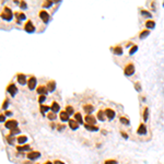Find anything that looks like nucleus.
Masks as SVG:
<instances>
[{
  "label": "nucleus",
  "instance_id": "423d86ee",
  "mask_svg": "<svg viewBox=\"0 0 164 164\" xmlns=\"http://www.w3.org/2000/svg\"><path fill=\"white\" fill-rule=\"evenodd\" d=\"M40 157V153L38 151H31V152L27 153V159L29 160H37L38 157Z\"/></svg>",
  "mask_w": 164,
  "mask_h": 164
},
{
  "label": "nucleus",
  "instance_id": "4c0bfd02",
  "mask_svg": "<svg viewBox=\"0 0 164 164\" xmlns=\"http://www.w3.org/2000/svg\"><path fill=\"white\" fill-rule=\"evenodd\" d=\"M45 100H46V95H39V98H38V102L43 103Z\"/></svg>",
  "mask_w": 164,
  "mask_h": 164
},
{
  "label": "nucleus",
  "instance_id": "1a4fd4ad",
  "mask_svg": "<svg viewBox=\"0 0 164 164\" xmlns=\"http://www.w3.org/2000/svg\"><path fill=\"white\" fill-rule=\"evenodd\" d=\"M39 17L40 19L43 20V22H45V23H47L48 21H49V14H48V12H46L45 10H42V11L39 12Z\"/></svg>",
  "mask_w": 164,
  "mask_h": 164
},
{
  "label": "nucleus",
  "instance_id": "6ab92c4d",
  "mask_svg": "<svg viewBox=\"0 0 164 164\" xmlns=\"http://www.w3.org/2000/svg\"><path fill=\"white\" fill-rule=\"evenodd\" d=\"M17 150L18 151H27V150H31V147L30 144H24V145H18L17 147Z\"/></svg>",
  "mask_w": 164,
  "mask_h": 164
},
{
  "label": "nucleus",
  "instance_id": "39448f33",
  "mask_svg": "<svg viewBox=\"0 0 164 164\" xmlns=\"http://www.w3.org/2000/svg\"><path fill=\"white\" fill-rule=\"evenodd\" d=\"M36 82H37V80H36V78L34 76L30 77V79L27 80V86H29L30 90H34L36 86Z\"/></svg>",
  "mask_w": 164,
  "mask_h": 164
},
{
  "label": "nucleus",
  "instance_id": "c756f323",
  "mask_svg": "<svg viewBox=\"0 0 164 164\" xmlns=\"http://www.w3.org/2000/svg\"><path fill=\"white\" fill-rule=\"evenodd\" d=\"M119 121H120L123 125H129V124H130L129 119L126 118V117H120V118H119Z\"/></svg>",
  "mask_w": 164,
  "mask_h": 164
},
{
  "label": "nucleus",
  "instance_id": "f257e3e1",
  "mask_svg": "<svg viewBox=\"0 0 164 164\" xmlns=\"http://www.w3.org/2000/svg\"><path fill=\"white\" fill-rule=\"evenodd\" d=\"M12 17H13V12L11 11V9L8 7L3 8L2 12H1V18L3 20H6V21H10L12 19Z\"/></svg>",
  "mask_w": 164,
  "mask_h": 164
},
{
  "label": "nucleus",
  "instance_id": "f3484780",
  "mask_svg": "<svg viewBox=\"0 0 164 164\" xmlns=\"http://www.w3.org/2000/svg\"><path fill=\"white\" fill-rule=\"evenodd\" d=\"M48 92L47 90V86H43V85H40L37 88V93L39 95H46V93Z\"/></svg>",
  "mask_w": 164,
  "mask_h": 164
},
{
  "label": "nucleus",
  "instance_id": "9b49d317",
  "mask_svg": "<svg viewBox=\"0 0 164 164\" xmlns=\"http://www.w3.org/2000/svg\"><path fill=\"white\" fill-rule=\"evenodd\" d=\"M17 78H18V82H19V83L21 84V85H24V84H25L26 82H27L25 74H23V73H18Z\"/></svg>",
  "mask_w": 164,
  "mask_h": 164
},
{
  "label": "nucleus",
  "instance_id": "dca6fc26",
  "mask_svg": "<svg viewBox=\"0 0 164 164\" xmlns=\"http://www.w3.org/2000/svg\"><path fill=\"white\" fill-rule=\"evenodd\" d=\"M83 109H84V112H85L86 114L90 115L91 113L94 111V106H93V105H91V104H86V105H84V106H83Z\"/></svg>",
  "mask_w": 164,
  "mask_h": 164
},
{
  "label": "nucleus",
  "instance_id": "de8ad7c7",
  "mask_svg": "<svg viewBox=\"0 0 164 164\" xmlns=\"http://www.w3.org/2000/svg\"><path fill=\"white\" fill-rule=\"evenodd\" d=\"M5 114L7 115V116H12V113H11V112H9V111H7V112H6Z\"/></svg>",
  "mask_w": 164,
  "mask_h": 164
},
{
  "label": "nucleus",
  "instance_id": "f03ea898",
  "mask_svg": "<svg viewBox=\"0 0 164 164\" xmlns=\"http://www.w3.org/2000/svg\"><path fill=\"white\" fill-rule=\"evenodd\" d=\"M124 73H125V76H132V74L135 73V66H133V64L130 62V64L125 66Z\"/></svg>",
  "mask_w": 164,
  "mask_h": 164
},
{
  "label": "nucleus",
  "instance_id": "a18cd8bd",
  "mask_svg": "<svg viewBox=\"0 0 164 164\" xmlns=\"http://www.w3.org/2000/svg\"><path fill=\"white\" fill-rule=\"evenodd\" d=\"M121 136H123L125 139H128V135H126V133H125V131H121Z\"/></svg>",
  "mask_w": 164,
  "mask_h": 164
},
{
  "label": "nucleus",
  "instance_id": "a211bd4d",
  "mask_svg": "<svg viewBox=\"0 0 164 164\" xmlns=\"http://www.w3.org/2000/svg\"><path fill=\"white\" fill-rule=\"evenodd\" d=\"M84 127H85L88 130L90 131H96L98 130V126H95V125H90V124H84Z\"/></svg>",
  "mask_w": 164,
  "mask_h": 164
},
{
  "label": "nucleus",
  "instance_id": "ea45409f",
  "mask_svg": "<svg viewBox=\"0 0 164 164\" xmlns=\"http://www.w3.org/2000/svg\"><path fill=\"white\" fill-rule=\"evenodd\" d=\"M141 13H142L143 15H147L148 18H151V13H150V12H148V11H144V10H142V11H141Z\"/></svg>",
  "mask_w": 164,
  "mask_h": 164
},
{
  "label": "nucleus",
  "instance_id": "72a5a7b5",
  "mask_svg": "<svg viewBox=\"0 0 164 164\" xmlns=\"http://www.w3.org/2000/svg\"><path fill=\"white\" fill-rule=\"evenodd\" d=\"M104 164H118V162L116 160H113V159H109V160H106L104 162Z\"/></svg>",
  "mask_w": 164,
  "mask_h": 164
},
{
  "label": "nucleus",
  "instance_id": "c9c22d12",
  "mask_svg": "<svg viewBox=\"0 0 164 164\" xmlns=\"http://www.w3.org/2000/svg\"><path fill=\"white\" fill-rule=\"evenodd\" d=\"M66 112L68 113L69 115H72V114H73V108H72L71 106H69V105H68V106H66Z\"/></svg>",
  "mask_w": 164,
  "mask_h": 164
},
{
  "label": "nucleus",
  "instance_id": "a19ab883",
  "mask_svg": "<svg viewBox=\"0 0 164 164\" xmlns=\"http://www.w3.org/2000/svg\"><path fill=\"white\" fill-rule=\"evenodd\" d=\"M135 88H136V90L139 91V92L141 91V85H140V83H139V82H137V83L135 84Z\"/></svg>",
  "mask_w": 164,
  "mask_h": 164
},
{
  "label": "nucleus",
  "instance_id": "58836bf2",
  "mask_svg": "<svg viewBox=\"0 0 164 164\" xmlns=\"http://www.w3.org/2000/svg\"><path fill=\"white\" fill-rule=\"evenodd\" d=\"M8 104H9V101H8V100H5V102L2 103V109H7Z\"/></svg>",
  "mask_w": 164,
  "mask_h": 164
},
{
  "label": "nucleus",
  "instance_id": "79ce46f5",
  "mask_svg": "<svg viewBox=\"0 0 164 164\" xmlns=\"http://www.w3.org/2000/svg\"><path fill=\"white\" fill-rule=\"evenodd\" d=\"M20 7H21V9H26V7H27V6H26V3L24 2V1H22V2L20 3Z\"/></svg>",
  "mask_w": 164,
  "mask_h": 164
},
{
  "label": "nucleus",
  "instance_id": "2f4dec72",
  "mask_svg": "<svg viewBox=\"0 0 164 164\" xmlns=\"http://www.w3.org/2000/svg\"><path fill=\"white\" fill-rule=\"evenodd\" d=\"M19 132H21V131H20V129L18 128V127L10 130V135H11V136H14V135H17V133H19Z\"/></svg>",
  "mask_w": 164,
  "mask_h": 164
},
{
  "label": "nucleus",
  "instance_id": "f704fd0d",
  "mask_svg": "<svg viewBox=\"0 0 164 164\" xmlns=\"http://www.w3.org/2000/svg\"><path fill=\"white\" fill-rule=\"evenodd\" d=\"M54 2H56V1H45V2L43 3V7L44 8H49Z\"/></svg>",
  "mask_w": 164,
  "mask_h": 164
},
{
  "label": "nucleus",
  "instance_id": "09e8293b",
  "mask_svg": "<svg viewBox=\"0 0 164 164\" xmlns=\"http://www.w3.org/2000/svg\"><path fill=\"white\" fill-rule=\"evenodd\" d=\"M44 164H52V162H50V161H46Z\"/></svg>",
  "mask_w": 164,
  "mask_h": 164
},
{
  "label": "nucleus",
  "instance_id": "f8f14e48",
  "mask_svg": "<svg viewBox=\"0 0 164 164\" xmlns=\"http://www.w3.org/2000/svg\"><path fill=\"white\" fill-rule=\"evenodd\" d=\"M69 116H70V115L68 114L66 111H62V112H60V114H59L60 120H61V121H69V120H70Z\"/></svg>",
  "mask_w": 164,
  "mask_h": 164
},
{
  "label": "nucleus",
  "instance_id": "5701e85b",
  "mask_svg": "<svg viewBox=\"0 0 164 164\" xmlns=\"http://www.w3.org/2000/svg\"><path fill=\"white\" fill-rule=\"evenodd\" d=\"M154 26H155V23H154V21H153V20H148V21L145 22V27H147L148 30L153 29Z\"/></svg>",
  "mask_w": 164,
  "mask_h": 164
},
{
  "label": "nucleus",
  "instance_id": "4468645a",
  "mask_svg": "<svg viewBox=\"0 0 164 164\" xmlns=\"http://www.w3.org/2000/svg\"><path fill=\"white\" fill-rule=\"evenodd\" d=\"M137 133L138 135H145L147 133V127H145L144 124H140L137 129Z\"/></svg>",
  "mask_w": 164,
  "mask_h": 164
},
{
  "label": "nucleus",
  "instance_id": "c03bdc74",
  "mask_svg": "<svg viewBox=\"0 0 164 164\" xmlns=\"http://www.w3.org/2000/svg\"><path fill=\"white\" fill-rule=\"evenodd\" d=\"M65 128V126L64 125H60V126H57V130L58 131H60V130H62V129Z\"/></svg>",
  "mask_w": 164,
  "mask_h": 164
},
{
  "label": "nucleus",
  "instance_id": "c85d7f7f",
  "mask_svg": "<svg viewBox=\"0 0 164 164\" xmlns=\"http://www.w3.org/2000/svg\"><path fill=\"white\" fill-rule=\"evenodd\" d=\"M148 116H149V108H148V107H145L144 111H143V115H142L143 120H144V121L148 120Z\"/></svg>",
  "mask_w": 164,
  "mask_h": 164
},
{
  "label": "nucleus",
  "instance_id": "0eeeda50",
  "mask_svg": "<svg viewBox=\"0 0 164 164\" xmlns=\"http://www.w3.org/2000/svg\"><path fill=\"white\" fill-rule=\"evenodd\" d=\"M105 112V115H106V118L107 119H109V120H112V119H114V117H115V112L113 111L112 108H106L104 111Z\"/></svg>",
  "mask_w": 164,
  "mask_h": 164
},
{
  "label": "nucleus",
  "instance_id": "49530a36",
  "mask_svg": "<svg viewBox=\"0 0 164 164\" xmlns=\"http://www.w3.org/2000/svg\"><path fill=\"white\" fill-rule=\"evenodd\" d=\"M5 115H0V120H1V123H3L5 121Z\"/></svg>",
  "mask_w": 164,
  "mask_h": 164
},
{
  "label": "nucleus",
  "instance_id": "4be33fe9",
  "mask_svg": "<svg viewBox=\"0 0 164 164\" xmlns=\"http://www.w3.org/2000/svg\"><path fill=\"white\" fill-rule=\"evenodd\" d=\"M50 108H52V111L54 113H57L58 111L60 109V106H59V104H58L57 102H52V106H50Z\"/></svg>",
  "mask_w": 164,
  "mask_h": 164
},
{
  "label": "nucleus",
  "instance_id": "bb28decb",
  "mask_svg": "<svg viewBox=\"0 0 164 164\" xmlns=\"http://www.w3.org/2000/svg\"><path fill=\"white\" fill-rule=\"evenodd\" d=\"M39 107H40V113H42V114H45L50 108V106H48V105H40Z\"/></svg>",
  "mask_w": 164,
  "mask_h": 164
},
{
  "label": "nucleus",
  "instance_id": "7c9ffc66",
  "mask_svg": "<svg viewBox=\"0 0 164 164\" xmlns=\"http://www.w3.org/2000/svg\"><path fill=\"white\" fill-rule=\"evenodd\" d=\"M150 34V31L149 30H143V31H141V33H140V38H144V37H147L148 35Z\"/></svg>",
  "mask_w": 164,
  "mask_h": 164
},
{
  "label": "nucleus",
  "instance_id": "9d476101",
  "mask_svg": "<svg viewBox=\"0 0 164 164\" xmlns=\"http://www.w3.org/2000/svg\"><path fill=\"white\" fill-rule=\"evenodd\" d=\"M84 119H85L86 124H90V125H95L96 124V118H95L93 115H86Z\"/></svg>",
  "mask_w": 164,
  "mask_h": 164
},
{
  "label": "nucleus",
  "instance_id": "393cba45",
  "mask_svg": "<svg viewBox=\"0 0 164 164\" xmlns=\"http://www.w3.org/2000/svg\"><path fill=\"white\" fill-rule=\"evenodd\" d=\"M17 141L20 144H23V143H25L26 141H27V137H26V136H20V137H18Z\"/></svg>",
  "mask_w": 164,
  "mask_h": 164
},
{
  "label": "nucleus",
  "instance_id": "e433bc0d",
  "mask_svg": "<svg viewBox=\"0 0 164 164\" xmlns=\"http://www.w3.org/2000/svg\"><path fill=\"white\" fill-rule=\"evenodd\" d=\"M47 116H48V118H49L50 120H54V119L56 118V117H57V116H56V113H54V112H52V113H48V115H47Z\"/></svg>",
  "mask_w": 164,
  "mask_h": 164
},
{
  "label": "nucleus",
  "instance_id": "b1692460",
  "mask_svg": "<svg viewBox=\"0 0 164 164\" xmlns=\"http://www.w3.org/2000/svg\"><path fill=\"white\" fill-rule=\"evenodd\" d=\"M14 15L17 17L18 22H20L21 20H22V21H23V20H25V14H24V13H22V12H15Z\"/></svg>",
  "mask_w": 164,
  "mask_h": 164
},
{
  "label": "nucleus",
  "instance_id": "a878e982",
  "mask_svg": "<svg viewBox=\"0 0 164 164\" xmlns=\"http://www.w3.org/2000/svg\"><path fill=\"white\" fill-rule=\"evenodd\" d=\"M74 119L78 121L79 124H83V118H82L80 113H76V114H74Z\"/></svg>",
  "mask_w": 164,
  "mask_h": 164
},
{
  "label": "nucleus",
  "instance_id": "cd10ccee",
  "mask_svg": "<svg viewBox=\"0 0 164 164\" xmlns=\"http://www.w3.org/2000/svg\"><path fill=\"white\" fill-rule=\"evenodd\" d=\"M6 139H7V141H8V143H9V144H13V143H14V141H15L14 137H13V136H11V135L7 136V137H6Z\"/></svg>",
  "mask_w": 164,
  "mask_h": 164
},
{
  "label": "nucleus",
  "instance_id": "6e6552de",
  "mask_svg": "<svg viewBox=\"0 0 164 164\" xmlns=\"http://www.w3.org/2000/svg\"><path fill=\"white\" fill-rule=\"evenodd\" d=\"M5 127L6 128H8V129H13V128H17L18 127V121L17 120H8L7 123H6V125H5Z\"/></svg>",
  "mask_w": 164,
  "mask_h": 164
},
{
  "label": "nucleus",
  "instance_id": "aec40b11",
  "mask_svg": "<svg viewBox=\"0 0 164 164\" xmlns=\"http://www.w3.org/2000/svg\"><path fill=\"white\" fill-rule=\"evenodd\" d=\"M98 118L100 119L101 121H104L105 119H106V116H105V112L104 111H102V109H100L98 112Z\"/></svg>",
  "mask_w": 164,
  "mask_h": 164
},
{
  "label": "nucleus",
  "instance_id": "412c9836",
  "mask_svg": "<svg viewBox=\"0 0 164 164\" xmlns=\"http://www.w3.org/2000/svg\"><path fill=\"white\" fill-rule=\"evenodd\" d=\"M113 52H114L115 55H118V56H120V55H123V48L120 47V46H115L114 48H113Z\"/></svg>",
  "mask_w": 164,
  "mask_h": 164
},
{
  "label": "nucleus",
  "instance_id": "473e14b6",
  "mask_svg": "<svg viewBox=\"0 0 164 164\" xmlns=\"http://www.w3.org/2000/svg\"><path fill=\"white\" fill-rule=\"evenodd\" d=\"M137 50H138V46H137V45H133L132 47H131V49L129 50V55H133L136 52H137Z\"/></svg>",
  "mask_w": 164,
  "mask_h": 164
},
{
  "label": "nucleus",
  "instance_id": "7ed1b4c3",
  "mask_svg": "<svg viewBox=\"0 0 164 164\" xmlns=\"http://www.w3.org/2000/svg\"><path fill=\"white\" fill-rule=\"evenodd\" d=\"M24 30H25L27 33H33L34 31H35V27H34V24L32 23L31 20H29V21H26V23L24 24Z\"/></svg>",
  "mask_w": 164,
  "mask_h": 164
},
{
  "label": "nucleus",
  "instance_id": "ddd939ff",
  "mask_svg": "<svg viewBox=\"0 0 164 164\" xmlns=\"http://www.w3.org/2000/svg\"><path fill=\"white\" fill-rule=\"evenodd\" d=\"M79 123L76 120V119H70L69 120V127L72 129V130H77L79 128Z\"/></svg>",
  "mask_w": 164,
  "mask_h": 164
},
{
  "label": "nucleus",
  "instance_id": "2eb2a0df",
  "mask_svg": "<svg viewBox=\"0 0 164 164\" xmlns=\"http://www.w3.org/2000/svg\"><path fill=\"white\" fill-rule=\"evenodd\" d=\"M55 89H56V82H55L54 80L48 81V83H47V90L49 91V92H54Z\"/></svg>",
  "mask_w": 164,
  "mask_h": 164
},
{
  "label": "nucleus",
  "instance_id": "37998d69",
  "mask_svg": "<svg viewBox=\"0 0 164 164\" xmlns=\"http://www.w3.org/2000/svg\"><path fill=\"white\" fill-rule=\"evenodd\" d=\"M52 164H65L62 161H60V160H56V161L52 162Z\"/></svg>",
  "mask_w": 164,
  "mask_h": 164
},
{
  "label": "nucleus",
  "instance_id": "20e7f679",
  "mask_svg": "<svg viewBox=\"0 0 164 164\" xmlns=\"http://www.w3.org/2000/svg\"><path fill=\"white\" fill-rule=\"evenodd\" d=\"M7 92L10 93L11 96H14V95L18 93V89H17V86H15V84L14 83H10L9 85L7 86Z\"/></svg>",
  "mask_w": 164,
  "mask_h": 164
}]
</instances>
